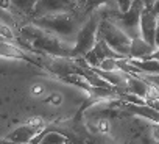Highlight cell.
<instances>
[{
	"instance_id": "6da1fadb",
	"label": "cell",
	"mask_w": 159,
	"mask_h": 144,
	"mask_svg": "<svg viewBox=\"0 0 159 144\" xmlns=\"http://www.w3.org/2000/svg\"><path fill=\"white\" fill-rule=\"evenodd\" d=\"M86 17L78 13V10L62 14H53V16H44V17H33V22L44 28L45 31L58 36L69 46H75L78 33L81 30Z\"/></svg>"
},
{
	"instance_id": "7a4b0ae2",
	"label": "cell",
	"mask_w": 159,
	"mask_h": 144,
	"mask_svg": "<svg viewBox=\"0 0 159 144\" xmlns=\"http://www.w3.org/2000/svg\"><path fill=\"white\" fill-rule=\"evenodd\" d=\"M143 8H145V5H143L142 0H134L133 7L128 11H120L119 8L117 10L102 8L98 11H100L102 17H106V19L112 21L128 36L137 38V36H142V33H140V14H142Z\"/></svg>"
},
{
	"instance_id": "3957f363",
	"label": "cell",
	"mask_w": 159,
	"mask_h": 144,
	"mask_svg": "<svg viewBox=\"0 0 159 144\" xmlns=\"http://www.w3.org/2000/svg\"><path fill=\"white\" fill-rule=\"evenodd\" d=\"M102 14L100 11H94L92 14L88 16L84 21L81 30L78 33L76 42L73 46V53L75 56H86L97 44L98 41V25H100Z\"/></svg>"
},
{
	"instance_id": "277c9868",
	"label": "cell",
	"mask_w": 159,
	"mask_h": 144,
	"mask_svg": "<svg viewBox=\"0 0 159 144\" xmlns=\"http://www.w3.org/2000/svg\"><path fill=\"white\" fill-rule=\"evenodd\" d=\"M98 39H105L114 50H117L125 58H129V47L133 38L128 36L120 27H117L112 21L102 17L98 25Z\"/></svg>"
},
{
	"instance_id": "5b68a950",
	"label": "cell",
	"mask_w": 159,
	"mask_h": 144,
	"mask_svg": "<svg viewBox=\"0 0 159 144\" xmlns=\"http://www.w3.org/2000/svg\"><path fill=\"white\" fill-rule=\"evenodd\" d=\"M78 8V0H38L33 17H44L53 14L70 13Z\"/></svg>"
},
{
	"instance_id": "8992f818",
	"label": "cell",
	"mask_w": 159,
	"mask_h": 144,
	"mask_svg": "<svg viewBox=\"0 0 159 144\" xmlns=\"http://www.w3.org/2000/svg\"><path fill=\"white\" fill-rule=\"evenodd\" d=\"M44 128H45V122L42 119L28 121L27 124H22V125L16 127L13 132H10L5 139L10 142H20V144L31 142Z\"/></svg>"
},
{
	"instance_id": "52a82bcc",
	"label": "cell",
	"mask_w": 159,
	"mask_h": 144,
	"mask_svg": "<svg viewBox=\"0 0 159 144\" xmlns=\"http://www.w3.org/2000/svg\"><path fill=\"white\" fill-rule=\"evenodd\" d=\"M156 28H157V16L151 8H143L140 14V33L145 41L156 46Z\"/></svg>"
},
{
	"instance_id": "ba28073f",
	"label": "cell",
	"mask_w": 159,
	"mask_h": 144,
	"mask_svg": "<svg viewBox=\"0 0 159 144\" xmlns=\"http://www.w3.org/2000/svg\"><path fill=\"white\" fill-rule=\"evenodd\" d=\"M120 108L128 111V113H131V114H136V116H139L142 119H147L150 122L159 124V110L151 107V105H148V103H131V102H125L123 100Z\"/></svg>"
},
{
	"instance_id": "9c48e42d",
	"label": "cell",
	"mask_w": 159,
	"mask_h": 144,
	"mask_svg": "<svg viewBox=\"0 0 159 144\" xmlns=\"http://www.w3.org/2000/svg\"><path fill=\"white\" fill-rule=\"evenodd\" d=\"M102 8H109V10H117L119 3L117 0H78V13L88 19L89 14L94 11H98ZM120 10V8H119Z\"/></svg>"
},
{
	"instance_id": "30bf717a",
	"label": "cell",
	"mask_w": 159,
	"mask_h": 144,
	"mask_svg": "<svg viewBox=\"0 0 159 144\" xmlns=\"http://www.w3.org/2000/svg\"><path fill=\"white\" fill-rule=\"evenodd\" d=\"M157 49V46L150 44L148 41H145L142 36L133 38L131 41V47H129V58H148L154 50Z\"/></svg>"
},
{
	"instance_id": "8fae6325",
	"label": "cell",
	"mask_w": 159,
	"mask_h": 144,
	"mask_svg": "<svg viewBox=\"0 0 159 144\" xmlns=\"http://www.w3.org/2000/svg\"><path fill=\"white\" fill-rule=\"evenodd\" d=\"M128 61L140 70V75L147 74H159V60L156 58H128Z\"/></svg>"
},
{
	"instance_id": "7c38bea8",
	"label": "cell",
	"mask_w": 159,
	"mask_h": 144,
	"mask_svg": "<svg viewBox=\"0 0 159 144\" xmlns=\"http://www.w3.org/2000/svg\"><path fill=\"white\" fill-rule=\"evenodd\" d=\"M41 142H67V138L58 132H48V133L45 132Z\"/></svg>"
},
{
	"instance_id": "4fadbf2b",
	"label": "cell",
	"mask_w": 159,
	"mask_h": 144,
	"mask_svg": "<svg viewBox=\"0 0 159 144\" xmlns=\"http://www.w3.org/2000/svg\"><path fill=\"white\" fill-rule=\"evenodd\" d=\"M148 83H151V85H154V86H157L159 88V74H147V75H142Z\"/></svg>"
},
{
	"instance_id": "5bb4252c",
	"label": "cell",
	"mask_w": 159,
	"mask_h": 144,
	"mask_svg": "<svg viewBox=\"0 0 159 144\" xmlns=\"http://www.w3.org/2000/svg\"><path fill=\"white\" fill-rule=\"evenodd\" d=\"M142 2H143L145 8H153V5L157 2V0H142Z\"/></svg>"
},
{
	"instance_id": "9a60e30c",
	"label": "cell",
	"mask_w": 159,
	"mask_h": 144,
	"mask_svg": "<svg viewBox=\"0 0 159 144\" xmlns=\"http://www.w3.org/2000/svg\"><path fill=\"white\" fill-rule=\"evenodd\" d=\"M151 10L154 11V14H156V16H159V0H157V2H156L154 5H153V8H151Z\"/></svg>"
},
{
	"instance_id": "2e32d148",
	"label": "cell",
	"mask_w": 159,
	"mask_h": 144,
	"mask_svg": "<svg viewBox=\"0 0 159 144\" xmlns=\"http://www.w3.org/2000/svg\"><path fill=\"white\" fill-rule=\"evenodd\" d=\"M156 46L159 47V16H157V28H156Z\"/></svg>"
},
{
	"instance_id": "e0dca14e",
	"label": "cell",
	"mask_w": 159,
	"mask_h": 144,
	"mask_svg": "<svg viewBox=\"0 0 159 144\" xmlns=\"http://www.w3.org/2000/svg\"><path fill=\"white\" fill-rule=\"evenodd\" d=\"M148 58H156V60H159V47H157V49H156V50H154V52H153V53L148 56Z\"/></svg>"
},
{
	"instance_id": "ac0fdd59",
	"label": "cell",
	"mask_w": 159,
	"mask_h": 144,
	"mask_svg": "<svg viewBox=\"0 0 159 144\" xmlns=\"http://www.w3.org/2000/svg\"><path fill=\"white\" fill-rule=\"evenodd\" d=\"M119 2H120V0H117V3H119Z\"/></svg>"
}]
</instances>
